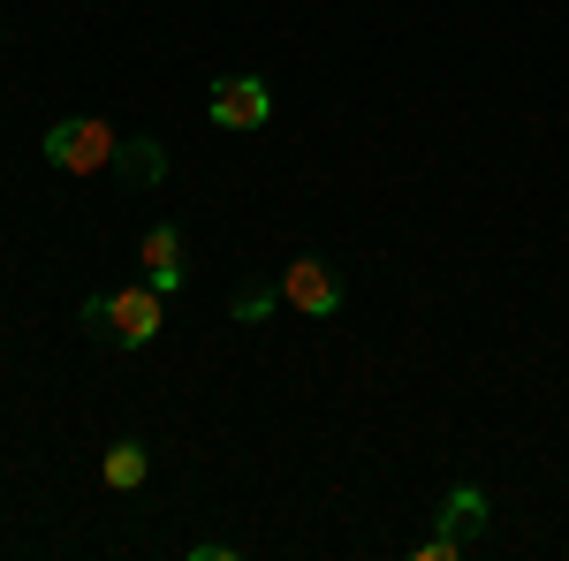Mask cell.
<instances>
[{
  "label": "cell",
  "instance_id": "cell-5",
  "mask_svg": "<svg viewBox=\"0 0 569 561\" xmlns=\"http://www.w3.org/2000/svg\"><path fill=\"white\" fill-rule=\"evenodd\" d=\"M137 259H144V281H152L160 297H176L182 289V228H168V220L144 228V251H137Z\"/></svg>",
  "mask_w": 569,
  "mask_h": 561
},
{
  "label": "cell",
  "instance_id": "cell-9",
  "mask_svg": "<svg viewBox=\"0 0 569 561\" xmlns=\"http://www.w3.org/2000/svg\"><path fill=\"white\" fill-rule=\"evenodd\" d=\"M273 303H281V289H243V297H236V319H266Z\"/></svg>",
  "mask_w": 569,
  "mask_h": 561
},
{
  "label": "cell",
  "instance_id": "cell-1",
  "mask_svg": "<svg viewBox=\"0 0 569 561\" xmlns=\"http://www.w3.org/2000/svg\"><path fill=\"white\" fill-rule=\"evenodd\" d=\"M160 319H168V297L152 289V281H137V289H114V297H91L84 303V327H99L114 349H144L160 334Z\"/></svg>",
  "mask_w": 569,
  "mask_h": 561
},
{
  "label": "cell",
  "instance_id": "cell-8",
  "mask_svg": "<svg viewBox=\"0 0 569 561\" xmlns=\"http://www.w3.org/2000/svg\"><path fill=\"white\" fill-rule=\"evenodd\" d=\"M144 471H152L144 440H114V448H107V463H99V478H107L114 493H137V485H144Z\"/></svg>",
  "mask_w": 569,
  "mask_h": 561
},
{
  "label": "cell",
  "instance_id": "cell-7",
  "mask_svg": "<svg viewBox=\"0 0 569 561\" xmlns=\"http://www.w3.org/2000/svg\"><path fill=\"white\" fill-rule=\"evenodd\" d=\"M440 531H448L456 547H471V539L486 531V493H479V485H456V493H448V509H440Z\"/></svg>",
  "mask_w": 569,
  "mask_h": 561
},
{
  "label": "cell",
  "instance_id": "cell-6",
  "mask_svg": "<svg viewBox=\"0 0 569 561\" xmlns=\"http://www.w3.org/2000/svg\"><path fill=\"white\" fill-rule=\"evenodd\" d=\"M114 174H122L130 190L168 182V152H160V137H122V144H114Z\"/></svg>",
  "mask_w": 569,
  "mask_h": 561
},
{
  "label": "cell",
  "instance_id": "cell-4",
  "mask_svg": "<svg viewBox=\"0 0 569 561\" xmlns=\"http://www.w3.org/2000/svg\"><path fill=\"white\" fill-rule=\"evenodd\" d=\"M206 114H213V130H266L273 91H266V77H220L206 91Z\"/></svg>",
  "mask_w": 569,
  "mask_h": 561
},
{
  "label": "cell",
  "instance_id": "cell-2",
  "mask_svg": "<svg viewBox=\"0 0 569 561\" xmlns=\"http://www.w3.org/2000/svg\"><path fill=\"white\" fill-rule=\"evenodd\" d=\"M114 144H122L114 122H99V114H69V122H53V130H46L39 152L61 174H99V168H114Z\"/></svg>",
  "mask_w": 569,
  "mask_h": 561
},
{
  "label": "cell",
  "instance_id": "cell-3",
  "mask_svg": "<svg viewBox=\"0 0 569 561\" xmlns=\"http://www.w3.org/2000/svg\"><path fill=\"white\" fill-rule=\"evenodd\" d=\"M281 303H289V311H305V319H335V311H342V273L305 251V259L281 266Z\"/></svg>",
  "mask_w": 569,
  "mask_h": 561
}]
</instances>
